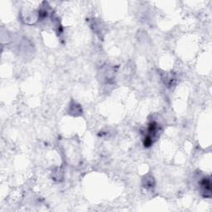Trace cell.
Wrapping results in <instances>:
<instances>
[{
  "instance_id": "1",
  "label": "cell",
  "mask_w": 212,
  "mask_h": 212,
  "mask_svg": "<svg viewBox=\"0 0 212 212\" xmlns=\"http://www.w3.org/2000/svg\"><path fill=\"white\" fill-rule=\"evenodd\" d=\"M200 191L203 196L205 198H210L211 196V181L210 177H204L200 182Z\"/></svg>"
},
{
  "instance_id": "2",
  "label": "cell",
  "mask_w": 212,
  "mask_h": 212,
  "mask_svg": "<svg viewBox=\"0 0 212 212\" xmlns=\"http://www.w3.org/2000/svg\"><path fill=\"white\" fill-rule=\"evenodd\" d=\"M143 185L145 188L147 189H152L155 185V182H154V179L153 177H146L144 179V182H143Z\"/></svg>"
},
{
  "instance_id": "3",
  "label": "cell",
  "mask_w": 212,
  "mask_h": 212,
  "mask_svg": "<svg viewBox=\"0 0 212 212\" xmlns=\"http://www.w3.org/2000/svg\"><path fill=\"white\" fill-rule=\"evenodd\" d=\"M82 112L81 109H80V106L79 104H73V105L71 106V113H72V114H80V113Z\"/></svg>"
}]
</instances>
